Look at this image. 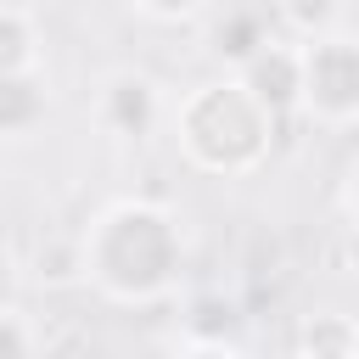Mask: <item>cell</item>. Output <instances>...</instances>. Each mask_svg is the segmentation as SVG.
I'll use <instances>...</instances> for the list:
<instances>
[{"mask_svg":"<svg viewBox=\"0 0 359 359\" xmlns=\"http://www.w3.org/2000/svg\"><path fill=\"white\" fill-rule=\"evenodd\" d=\"M163 129L174 135L180 157L196 174H213V180H247V174H258L269 163V151H275V135H280L247 101V90L230 73L202 79L185 95H174Z\"/></svg>","mask_w":359,"mask_h":359,"instance_id":"obj_2","label":"cell"},{"mask_svg":"<svg viewBox=\"0 0 359 359\" xmlns=\"http://www.w3.org/2000/svg\"><path fill=\"white\" fill-rule=\"evenodd\" d=\"M163 359H247L241 342H174Z\"/></svg>","mask_w":359,"mask_h":359,"instance_id":"obj_14","label":"cell"},{"mask_svg":"<svg viewBox=\"0 0 359 359\" xmlns=\"http://www.w3.org/2000/svg\"><path fill=\"white\" fill-rule=\"evenodd\" d=\"M202 28H208V45L224 62V73H236L252 50H264L275 39V11L269 6H208Z\"/></svg>","mask_w":359,"mask_h":359,"instance_id":"obj_6","label":"cell"},{"mask_svg":"<svg viewBox=\"0 0 359 359\" xmlns=\"http://www.w3.org/2000/svg\"><path fill=\"white\" fill-rule=\"evenodd\" d=\"M292 359H297V353H292Z\"/></svg>","mask_w":359,"mask_h":359,"instance_id":"obj_16","label":"cell"},{"mask_svg":"<svg viewBox=\"0 0 359 359\" xmlns=\"http://www.w3.org/2000/svg\"><path fill=\"white\" fill-rule=\"evenodd\" d=\"M168 118V95L151 73L140 67H112L101 84H95V123L112 135V140H151Z\"/></svg>","mask_w":359,"mask_h":359,"instance_id":"obj_4","label":"cell"},{"mask_svg":"<svg viewBox=\"0 0 359 359\" xmlns=\"http://www.w3.org/2000/svg\"><path fill=\"white\" fill-rule=\"evenodd\" d=\"M45 118H50V84H45V67H39V73L0 79V140H28Z\"/></svg>","mask_w":359,"mask_h":359,"instance_id":"obj_7","label":"cell"},{"mask_svg":"<svg viewBox=\"0 0 359 359\" xmlns=\"http://www.w3.org/2000/svg\"><path fill=\"white\" fill-rule=\"evenodd\" d=\"M39 11L34 6H17V0H0V79H17V73H39L45 50H39Z\"/></svg>","mask_w":359,"mask_h":359,"instance_id":"obj_8","label":"cell"},{"mask_svg":"<svg viewBox=\"0 0 359 359\" xmlns=\"http://www.w3.org/2000/svg\"><path fill=\"white\" fill-rule=\"evenodd\" d=\"M34 359H107V348L84 320H56V325H39Z\"/></svg>","mask_w":359,"mask_h":359,"instance_id":"obj_11","label":"cell"},{"mask_svg":"<svg viewBox=\"0 0 359 359\" xmlns=\"http://www.w3.org/2000/svg\"><path fill=\"white\" fill-rule=\"evenodd\" d=\"M17 280H22V269H17V252L0 241V309H11V303H17Z\"/></svg>","mask_w":359,"mask_h":359,"instance_id":"obj_15","label":"cell"},{"mask_svg":"<svg viewBox=\"0 0 359 359\" xmlns=\"http://www.w3.org/2000/svg\"><path fill=\"white\" fill-rule=\"evenodd\" d=\"M297 359H359V325L348 309H314L297 325Z\"/></svg>","mask_w":359,"mask_h":359,"instance_id":"obj_9","label":"cell"},{"mask_svg":"<svg viewBox=\"0 0 359 359\" xmlns=\"http://www.w3.org/2000/svg\"><path fill=\"white\" fill-rule=\"evenodd\" d=\"M297 45V118L331 135H348L359 123V34L353 22L292 39Z\"/></svg>","mask_w":359,"mask_h":359,"instance_id":"obj_3","label":"cell"},{"mask_svg":"<svg viewBox=\"0 0 359 359\" xmlns=\"http://www.w3.org/2000/svg\"><path fill=\"white\" fill-rule=\"evenodd\" d=\"M208 6H129V17L140 22H168V28H196Z\"/></svg>","mask_w":359,"mask_h":359,"instance_id":"obj_13","label":"cell"},{"mask_svg":"<svg viewBox=\"0 0 359 359\" xmlns=\"http://www.w3.org/2000/svg\"><path fill=\"white\" fill-rule=\"evenodd\" d=\"M34 342H39V325L17 303L0 309V359H34Z\"/></svg>","mask_w":359,"mask_h":359,"instance_id":"obj_12","label":"cell"},{"mask_svg":"<svg viewBox=\"0 0 359 359\" xmlns=\"http://www.w3.org/2000/svg\"><path fill=\"white\" fill-rule=\"evenodd\" d=\"M230 79L247 90V101H252L275 129H286V123L297 118V45H292L280 28H275V39H269L264 50H252Z\"/></svg>","mask_w":359,"mask_h":359,"instance_id":"obj_5","label":"cell"},{"mask_svg":"<svg viewBox=\"0 0 359 359\" xmlns=\"http://www.w3.org/2000/svg\"><path fill=\"white\" fill-rule=\"evenodd\" d=\"M185 342H241V314L230 297L208 292V297H191L185 309Z\"/></svg>","mask_w":359,"mask_h":359,"instance_id":"obj_10","label":"cell"},{"mask_svg":"<svg viewBox=\"0 0 359 359\" xmlns=\"http://www.w3.org/2000/svg\"><path fill=\"white\" fill-rule=\"evenodd\" d=\"M79 280L118 309H151L180 286L185 269V230L168 202L151 196H118L90 213V224L73 236Z\"/></svg>","mask_w":359,"mask_h":359,"instance_id":"obj_1","label":"cell"}]
</instances>
